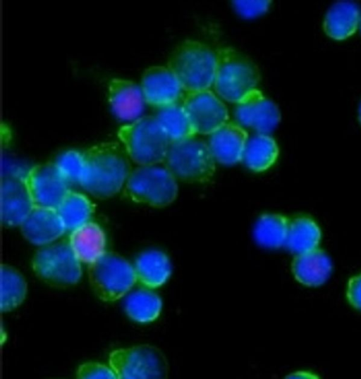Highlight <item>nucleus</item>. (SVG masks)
<instances>
[{
	"mask_svg": "<svg viewBox=\"0 0 361 379\" xmlns=\"http://www.w3.org/2000/svg\"><path fill=\"white\" fill-rule=\"evenodd\" d=\"M347 297L354 307L361 309V275L355 276L349 280Z\"/></svg>",
	"mask_w": 361,
	"mask_h": 379,
	"instance_id": "33",
	"label": "nucleus"
},
{
	"mask_svg": "<svg viewBox=\"0 0 361 379\" xmlns=\"http://www.w3.org/2000/svg\"><path fill=\"white\" fill-rule=\"evenodd\" d=\"M321 230L311 218L299 217L290 222L285 246L298 255L317 249Z\"/></svg>",
	"mask_w": 361,
	"mask_h": 379,
	"instance_id": "25",
	"label": "nucleus"
},
{
	"mask_svg": "<svg viewBox=\"0 0 361 379\" xmlns=\"http://www.w3.org/2000/svg\"><path fill=\"white\" fill-rule=\"evenodd\" d=\"M358 118L361 123V103L360 104L359 109H358Z\"/></svg>",
	"mask_w": 361,
	"mask_h": 379,
	"instance_id": "35",
	"label": "nucleus"
},
{
	"mask_svg": "<svg viewBox=\"0 0 361 379\" xmlns=\"http://www.w3.org/2000/svg\"><path fill=\"white\" fill-rule=\"evenodd\" d=\"M167 66L186 93L209 89L214 80L216 54L203 42L185 39L173 50Z\"/></svg>",
	"mask_w": 361,
	"mask_h": 379,
	"instance_id": "2",
	"label": "nucleus"
},
{
	"mask_svg": "<svg viewBox=\"0 0 361 379\" xmlns=\"http://www.w3.org/2000/svg\"><path fill=\"white\" fill-rule=\"evenodd\" d=\"M35 206L56 209L71 190L54 163L30 168L25 177Z\"/></svg>",
	"mask_w": 361,
	"mask_h": 379,
	"instance_id": "12",
	"label": "nucleus"
},
{
	"mask_svg": "<svg viewBox=\"0 0 361 379\" xmlns=\"http://www.w3.org/2000/svg\"><path fill=\"white\" fill-rule=\"evenodd\" d=\"M357 5L352 1H338L328 11L324 20L325 33L336 40H343L352 36L360 22Z\"/></svg>",
	"mask_w": 361,
	"mask_h": 379,
	"instance_id": "21",
	"label": "nucleus"
},
{
	"mask_svg": "<svg viewBox=\"0 0 361 379\" xmlns=\"http://www.w3.org/2000/svg\"><path fill=\"white\" fill-rule=\"evenodd\" d=\"M118 136L130 159L139 166L164 163L171 141L155 116H141L122 126Z\"/></svg>",
	"mask_w": 361,
	"mask_h": 379,
	"instance_id": "4",
	"label": "nucleus"
},
{
	"mask_svg": "<svg viewBox=\"0 0 361 379\" xmlns=\"http://www.w3.org/2000/svg\"><path fill=\"white\" fill-rule=\"evenodd\" d=\"M155 118L171 142L196 135L182 102L158 108Z\"/></svg>",
	"mask_w": 361,
	"mask_h": 379,
	"instance_id": "24",
	"label": "nucleus"
},
{
	"mask_svg": "<svg viewBox=\"0 0 361 379\" xmlns=\"http://www.w3.org/2000/svg\"><path fill=\"white\" fill-rule=\"evenodd\" d=\"M235 104L236 123L257 133L269 135L280 122L277 105L257 89L248 92Z\"/></svg>",
	"mask_w": 361,
	"mask_h": 379,
	"instance_id": "11",
	"label": "nucleus"
},
{
	"mask_svg": "<svg viewBox=\"0 0 361 379\" xmlns=\"http://www.w3.org/2000/svg\"><path fill=\"white\" fill-rule=\"evenodd\" d=\"M84 153L68 150L62 153L54 162L58 170L69 184H80L85 169Z\"/></svg>",
	"mask_w": 361,
	"mask_h": 379,
	"instance_id": "29",
	"label": "nucleus"
},
{
	"mask_svg": "<svg viewBox=\"0 0 361 379\" xmlns=\"http://www.w3.org/2000/svg\"><path fill=\"white\" fill-rule=\"evenodd\" d=\"M215 163L207 142L196 136L171 142L164 161L176 180L197 183L212 178Z\"/></svg>",
	"mask_w": 361,
	"mask_h": 379,
	"instance_id": "5",
	"label": "nucleus"
},
{
	"mask_svg": "<svg viewBox=\"0 0 361 379\" xmlns=\"http://www.w3.org/2000/svg\"><path fill=\"white\" fill-rule=\"evenodd\" d=\"M235 10L245 18H252L264 14L271 5L270 1H234Z\"/></svg>",
	"mask_w": 361,
	"mask_h": 379,
	"instance_id": "31",
	"label": "nucleus"
},
{
	"mask_svg": "<svg viewBox=\"0 0 361 379\" xmlns=\"http://www.w3.org/2000/svg\"><path fill=\"white\" fill-rule=\"evenodd\" d=\"M177 180L165 167L140 166L130 173L125 184L127 196L133 201L154 207L171 204L178 194Z\"/></svg>",
	"mask_w": 361,
	"mask_h": 379,
	"instance_id": "6",
	"label": "nucleus"
},
{
	"mask_svg": "<svg viewBox=\"0 0 361 379\" xmlns=\"http://www.w3.org/2000/svg\"><path fill=\"white\" fill-rule=\"evenodd\" d=\"M331 270L330 258L319 249L297 255L292 263V271L295 279L310 287L324 284L329 278Z\"/></svg>",
	"mask_w": 361,
	"mask_h": 379,
	"instance_id": "19",
	"label": "nucleus"
},
{
	"mask_svg": "<svg viewBox=\"0 0 361 379\" xmlns=\"http://www.w3.org/2000/svg\"><path fill=\"white\" fill-rule=\"evenodd\" d=\"M133 266L137 282L148 289L158 288L164 285L172 271L169 256L156 249L140 254Z\"/></svg>",
	"mask_w": 361,
	"mask_h": 379,
	"instance_id": "20",
	"label": "nucleus"
},
{
	"mask_svg": "<svg viewBox=\"0 0 361 379\" xmlns=\"http://www.w3.org/2000/svg\"><path fill=\"white\" fill-rule=\"evenodd\" d=\"M360 30H361V19H360Z\"/></svg>",
	"mask_w": 361,
	"mask_h": 379,
	"instance_id": "36",
	"label": "nucleus"
},
{
	"mask_svg": "<svg viewBox=\"0 0 361 379\" xmlns=\"http://www.w3.org/2000/svg\"><path fill=\"white\" fill-rule=\"evenodd\" d=\"M108 100L114 114L130 123L141 117L146 104L140 85L123 78L109 82Z\"/></svg>",
	"mask_w": 361,
	"mask_h": 379,
	"instance_id": "17",
	"label": "nucleus"
},
{
	"mask_svg": "<svg viewBox=\"0 0 361 379\" xmlns=\"http://www.w3.org/2000/svg\"><path fill=\"white\" fill-rule=\"evenodd\" d=\"M30 168H26L22 163L5 159L1 163L2 178H25Z\"/></svg>",
	"mask_w": 361,
	"mask_h": 379,
	"instance_id": "32",
	"label": "nucleus"
},
{
	"mask_svg": "<svg viewBox=\"0 0 361 379\" xmlns=\"http://www.w3.org/2000/svg\"><path fill=\"white\" fill-rule=\"evenodd\" d=\"M27 292V282L16 268L1 266V311L9 312L19 306Z\"/></svg>",
	"mask_w": 361,
	"mask_h": 379,
	"instance_id": "28",
	"label": "nucleus"
},
{
	"mask_svg": "<svg viewBox=\"0 0 361 379\" xmlns=\"http://www.w3.org/2000/svg\"><path fill=\"white\" fill-rule=\"evenodd\" d=\"M80 379H117L110 366L97 362H86L81 364L76 373Z\"/></svg>",
	"mask_w": 361,
	"mask_h": 379,
	"instance_id": "30",
	"label": "nucleus"
},
{
	"mask_svg": "<svg viewBox=\"0 0 361 379\" xmlns=\"http://www.w3.org/2000/svg\"><path fill=\"white\" fill-rule=\"evenodd\" d=\"M32 268L39 278L56 287L73 285L82 276L81 262L68 242L43 246L35 254Z\"/></svg>",
	"mask_w": 361,
	"mask_h": 379,
	"instance_id": "9",
	"label": "nucleus"
},
{
	"mask_svg": "<svg viewBox=\"0 0 361 379\" xmlns=\"http://www.w3.org/2000/svg\"><path fill=\"white\" fill-rule=\"evenodd\" d=\"M71 232L68 243L81 263L91 264L106 252V235L97 223L88 221Z\"/></svg>",
	"mask_w": 361,
	"mask_h": 379,
	"instance_id": "18",
	"label": "nucleus"
},
{
	"mask_svg": "<svg viewBox=\"0 0 361 379\" xmlns=\"http://www.w3.org/2000/svg\"><path fill=\"white\" fill-rule=\"evenodd\" d=\"M279 156V147L273 137L257 133L248 137L242 162L254 172H263L274 164Z\"/></svg>",
	"mask_w": 361,
	"mask_h": 379,
	"instance_id": "22",
	"label": "nucleus"
},
{
	"mask_svg": "<svg viewBox=\"0 0 361 379\" xmlns=\"http://www.w3.org/2000/svg\"><path fill=\"white\" fill-rule=\"evenodd\" d=\"M118 143L104 142L85 152V169L79 184L99 199L115 195L125 185L130 175L127 153Z\"/></svg>",
	"mask_w": 361,
	"mask_h": 379,
	"instance_id": "1",
	"label": "nucleus"
},
{
	"mask_svg": "<svg viewBox=\"0 0 361 379\" xmlns=\"http://www.w3.org/2000/svg\"><path fill=\"white\" fill-rule=\"evenodd\" d=\"M290 222L278 213H265L259 217L253 228V237L259 246L278 249L285 246Z\"/></svg>",
	"mask_w": 361,
	"mask_h": 379,
	"instance_id": "23",
	"label": "nucleus"
},
{
	"mask_svg": "<svg viewBox=\"0 0 361 379\" xmlns=\"http://www.w3.org/2000/svg\"><path fill=\"white\" fill-rule=\"evenodd\" d=\"M0 195L1 224L20 226L35 207L25 178H2Z\"/></svg>",
	"mask_w": 361,
	"mask_h": 379,
	"instance_id": "14",
	"label": "nucleus"
},
{
	"mask_svg": "<svg viewBox=\"0 0 361 379\" xmlns=\"http://www.w3.org/2000/svg\"><path fill=\"white\" fill-rule=\"evenodd\" d=\"M288 378H317V376L315 374L307 371H297L288 375Z\"/></svg>",
	"mask_w": 361,
	"mask_h": 379,
	"instance_id": "34",
	"label": "nucleus"
},
{
	"mask_svg": "<svg viewBox=\"0 0 361 379\" xmlns=\"http://www.w3.org/2000/svg\"><path fill=\"white\" fill-rule=\"evenodd\" d=\"M182 104L196 134L209 135L228 122L226 106L210 89L187 92Z\"/></svg>",
	"mask_w": 361,
	"mask_h": 379,
	"instance_id": "10",
	"label": "nucleus"
},
{
	"mask_svg": "<svg viewBox=\"0 0 361 379\" xmlns=\"http://www.w3.org/2000/svg\"><path fill=\"white\" fill-rule=\"evenodd\" d=\"M20 227L28 242L42 247L53 243L66 231L56 209L37 206Z\"/></svg>",
	"mask_w": 361,
	"mask_h": 379,
	"instance_id": "16",
	"label": "nucleus"
},
{
	"mask_svg": "<svg viewBox=\"0 0 361 379\" xmlns=\"http://www.w3.org/2000/svg\"><path fill=\"white\" fill-rule=\"evenodd\" d=\"M140 87L146 104L157 108L182 102L186 94L167 66H152L146 68Z\"/></svg>",
	"mask_w": 361,
	"mask_h": 379,
	"instance_id": "13",
	"label": "nucleus"
},
{
	"mask_svg": "<svg viewBox=\"0 0 361 379\" xmlns=\"http://www.w3.org/2000/svg\"><path fill=\"white\" fill-rule=\"evenodd\" d=\"M88 278L97 297L109 302L124 297L137 282L134 266L118 254L107 251L89 264Z\"/></svg>",
	"mask_w": 361,
	"mask_h": 379,
	"instance_id": "7",
	"label": "nucleus"
},
{
	"mask_svg": "<svg viewBox=\"0 0 361 379\" xmlns=\"http://www.w3.org/2000/svg\"><path fill=\"white\" fill-rule=\"evenodd\" d=\"M56 211L66 229H74L90 221L93 206L83 194L70 190L56 208Z\"/></svg>",
	"mask_w": 361,
	"mask_h": 379,
	"instance_id": "27",
	"label": "nucleus"
},
{
	"mask_svg": "<svg viewBox=\"0 0 361 379\" xmlns=\"http://www.w3.org/2000/svg\"><path fill=\"white\" fill-rule=\"evenodd\" d=\"M109 364L117 379H164L169 370L163 352L149 344L114 350L109 354Z\"/></svg>",
	"mask_w": 361,
	"mask_h": 379,
	"instance_id": "8",
	"label": "nucleus"
},
{
	"mask_svg": "<svg viewBox=\"0 0 361 379\" xmlns=\"http://www.w3.org/2000/svg\"><path fill=\"white\" fill-rule=\"evenodd\" d=\"M248 133L236 122H228L209 135L208 146L216 161L231 166L242 161Z\"/></svg>",
	"mask_w": 361,
	"mask_h": 379,
	"instance_id": "15",
	"label": "nucleus"
},
{
	"mask_svg": "<svg viewBox=\"0 0 361 379\" xmlns=\"http://www.w3.org/2000/svg\"><path fill=\"white\" fill-rule=\"evenodd\" d=\"M216 54L215 92L224 100L237 104L257 89L261 78L259 70L251 58L233 47L219 48Z\"/></svg>",
	"mask_w": 361,
	"mask_h": 379,
	"instance_id": "3",
	"label": "nucleus"
},
{
	"mask_svg": "<svg viewBox=\"0 0 361 379\" xmlns=\"http://www.w3.org/2000/svg\"><path fill=\"white\" fill-rule=\"evenodd\" d=\"M127 315L134 321L147 323L155 321L160 315L162 301L155 292L140 289L130 293L124 303Z\"/></svg>",
	"mask_w": 361,
	"mask_h": 379,
	"instance_id": "26",
	"label": "nucleus"
}]
</instances>
